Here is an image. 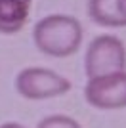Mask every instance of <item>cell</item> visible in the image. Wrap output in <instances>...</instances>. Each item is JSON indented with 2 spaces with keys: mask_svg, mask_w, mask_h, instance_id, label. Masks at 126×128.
I'll use <instances>...</instances> for the list:
<instances>
[{
  "mask_svg": "<svg viewBox=\"0 0 126 128\" xmlns=\"http://www.w3.org/2000/svg\"><path fill=\"white\" fill-rule=\"evenodd\" d=\"M84 38L82 25L76 17L52 14L38 19L32 27V42L36 50L50 58H69L78 52Z\"/></svg>",
  "mask_w": 126,
  "mask_h": 128,
  "instance_id": "cell-1",
  "label": "cell"
},
{
  "mask_svg": "<svg viewBox=\"0 0 126 128\" xmlns=\"http://www.w3.org/2000/svg\"><path fill=\"white\" fill-rule=\"evenodd\" d=\"M126 71V48L115 34H100L86 48L84 73L88 78Z\"/></svg>",
  "mask_w": 126,
  "mask_h": 128,
  "instance_id": "cell-2",
  "label": "cell"
},
{
  "mask_svg": "<svg viewBox=\"0 0 126 128\" xmlns=\"http://www.w3.org/2000/svg\"><path fill=\"white\" fill-rule=\"evenodd\" d=\"M16 90L21 98L40 102L65 96L71 90V80L46 67H25L16 76Z\"/></svg>",
  "mask_w": 126,
  "mask_h": 128,
  "instance_id": "cell-3",
  "label": "cell"
},
{
  "mask_svg": "<svg viewBox=\"0 0 126 128\" xmlns=\"http://www.w3.org/2000/svg\"><path fill=\"white\" fill-rule=\"evenodd\" d=\"M84 100L90 107L100 111L126 109V71L88 78Z\"/></svg>",
  "mask_w": 126,
  "mask_h": 128,
  "instance_id": "cell-4",
  "label": "cell"
},
{
  "mask_svg": "<svg viewBox=\"0 0 126 128\" xmlns=\"http://www.w3.org/2000/svg\"><path fill=\"white\" fill-rule=\"evenodd\" d=\"M86 12L90 19L100 27H126V0H88Z\"/></svg>",
  "mask_w": 126,
  "mask_h": 128,
  "instance_id": "cell-5",
  "label": "cell"
},
{
  "mask_svg": "<svg viewBox=\"0 0 126 128\" xmlns=\"http://www.w3.org/2000/svg\"><path fill=\"white\" fill-rule=\"evenodd\" d=\"M32 0H0V34H17L27 25Z\"/></svg>",
  "mask_w": 126,
  "mask_h": 128,
  "instance_id": "cell-6",
  "label": "cell"
},
{
  "mask_svg": "<svg viewBox=\"0 0 126 128\" xmlns=\"http://www.w3.org/2000/svg\"><path fill=\"white\" fill-rule=\"evenodd\" d=\"M36 128H82L78 120L69 115H48L36 124Z\"/></svg>",
  "mask_w": 126,
  "mask_h": 128,
  "instance_id": "cell-7",
  "label": "cell"
},
{
  "mask_svg": "<svg viewBox=\"0 0 126 128\" xmlns=\"http://www.w3.org/2000/svg\"><path fill=\"white\" fill-rule=\"evenodd\" d=\"M0 128H27V126H23L19 122H4V124H0Z\"/></svg>",
  "mask_w": 126,
  "mask_h": 128,
  "instance_id": "cell-8",
  "label": "cell"
}]
</instances>
